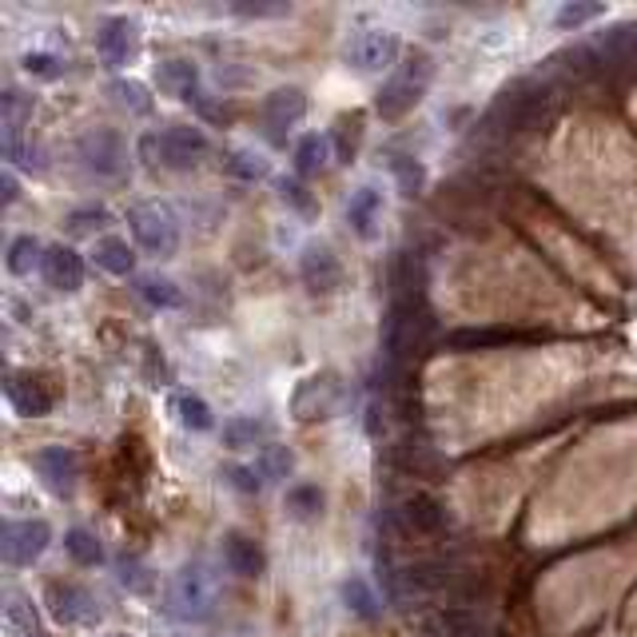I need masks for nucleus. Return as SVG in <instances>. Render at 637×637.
<instances>
[{"instance_id":"aec40b11","label":"nucleus","mask_w":637,"mask_h":637,"mask_svg":"<svg viewBox=\"0 0 637 637\" xmlns=\"http://www.w3.org/2000/svg\"><path fill=\"white\" fill-rule=\"evenodd\" d=\"M422 288H427V275L418 255L398 251L390 259V303H422Z\"/></svg>"},{"instance_id":"de8ad7c7","label":"nucleus","mask_w":637,"mask_h":637,"mask_svg":"<svg viewBox=\"0 0 637 637\" xmlns=\"http://www.w3.org/2000/svg\"><path fill=\"white\" fill-rule=\"evenodd\" d=\"M92 219H100V223H104V219H108V211H104V208L72 211V216H69V228H72V231H88V223H92Z\"/></svg>"},{"instance_id":"f8f14e48","label":"nucleus","mask_w":637,"mask_h":637,"mask_svg":"<svg viewBox=\"0 0 637 637\" xmlns=\"http://www.w3.org/2000/svg\"><path fill=\"white\" fill-rule=\"evenodd\" d=\"M307 116V96L303 88L288 84V88H275L268 100H263V128L275 144H283V132H291L299 119Z\"/></svg>"},{"instance_id":"20e7f679","label":"nucleus","mask_w":637,"mask_h":637,"mask_svg":"<svg viewBox=\"0 0 637 637\" xmlns=\"http://www.w3.org/2000/svg\"><path fill=\"white\" fill-rule=\"evenodd\" d=\"M430 80H435V60H430L427 52H410V56L398 64L395 76L378 88L375 112L383 119H403L407 112H415L422 92L430 88Z\"/></svg>"},{"instance_id":"f704fd0d","label":"nucleus","mask_w":637,"mask_h":637,"mask_svg":"<svg viewBox=\"0 0 637 637\" xmlns=\"http://www.w3.org/2000/svg\"><path fill=\"white\" fill-rule=\"evenodd\" d=\"M64 550L76 557L80 566H100V562H104V550H100L96 534H88L84 526H76L64 534Z\"/></svg>"},{"instance_id":"4468645a","label":"nucleus","mask_w":637,"mask_h":637,"mask_svg":"<svg viewBox=\"0 0 637 637\" xmlns=\"http://www.w3.org/2000/svg\"><path fill=\"white\" fill-rule=\"evenodd\" d=\"M395 56H398L395 32H383V29L358 32V36L347 44V60L355 64V69H363V72H383V69H390V64H395Z\"/></svg>"},{"instance_id":"c03bdc74","label":"nucleus","mask_w":637,"mask_h":637,"mask_svg":"<svg viewBox=\"0 0 637 637\" xmlns=\"http://www.w3.org/2000/svg\"><path fill=\"white\" fill-rule=\"evenodd\" d=\"M223 474H228L231 487L243 490V494H255L259 482H263V478L255 474V467H228V470H223Z\"/></svg>"},{"instance_id":"423d86ee","label":"nucleus","mask_w":637,"mask_h":637,"mask_svg":"<svg viewBox=\"0 0 637 637\" xmlns=\"http://www.w3.org/2000/svg\"><path fill=\"white\" fill-rule=\"evenodd\" d=\"M132 236L152 255H176L179 248V219L168 203H136L128 211Z\"/></svg>"},{"instance_id":"39448f33","label":"nucleus","mask_w":637,"mask_h":637,"mask_svg":"<svg viewBox=\"0 0 637 637\" xmlns=\"http://www.w3.org/2000/svg\"><path fill=\"white\" fill-rule=\"evenodd\" d=\"M208 136L203 128H191V124H176V128H164L156 136L139 139V152L152 159V164H164V168H196L199 159L208 156Z\"/></svg>"},{"instance_id":"393cba45","label":"nucleus","mask_w":637,"mask_h":637,"mask_svg":"<svg viewBox=\"0 0 637 637\" xmlns=\"http://www.w3.org/2000/svg\"><path fill=\"white\" fill-rule=\"evenodd\" d=\"M398 582H403L407 594H438V589H447L455 582V570L447 562H415V566L398 574Z\"/></svg>"},{"instance_id":"c9c22d12","label":"nucleus","mask_w":637,"mask_h":637,"mask_svg":"<svg viewBox=\"0 0 637 637\" xmlns=\"http://www.w3.org/2000/svg\"><path fill=\"white\" fill-rule=\"evenodd\" d=\"M176 410H179V422L188 430H211V422H216V418H211V407L199 395H179Z\"/></svg>"},{"instance_id":"6ab92c4d","label":"nucleus","mask_w":637,"mask_h":637,"mask_svg":"<svg viewBox=\"0 0 637 637\" xmlns=\"http://www.w3.org/2000/svg\"><path fill=\"white\" fill-rule=\"evenodd\" d=\"M390 462H395L403 474H415V478L442 474V458H438V450L430 447L427 438H403V442L390 450Z\"/></svg>"},{"instance_id":"37998d69","label":"nucleus","mask_w":637,"mask_h":637,"mask_svg":"<svg viewBox=\"0 0 637 637\" xmlns=\"http://www.w3.org/2000/svg\"><path fill=\"white\" fill-rule=\"evenodd\" d=\"M24 72H29V76H40V80H56L60 60L49 56V52H29V56H24Z\"/></svg>"},{"instance_id":"3c124183","label":"nucleus","mask_w":637,"mask_h":637,"mask_svg":"<svg viewBox=\"0 0 637 637\" xmlns=\"http://www.w3.org/2000/svg\"><path fill=\"white\" fill-rule=\"evenodd\" d=\"M108 637H128V634H108Z\"/></svg>"},{"instance_id":"f03ea898","label":"nucleus","mask_w":637,"mask_h":637,"mask_svg":"<svg viewBox=\"0 0 637 637\" xmlns=\"http://www.w3.org/2000/svg\"><path fill=\"white\" fill-rule=\"evenodd\" d=\"M430 335H435V318H430L427 303H390L387 318H383V363L390 375L407 367L430 343Z\"/></svg>"},{"instance_id":"5701e85b","label":"nucleus","mask_w":637,"mask_h":637,"mask_svg":"<svg viewBox=\"0 0 637 637\" xmlns=\"http://www.w3.org/2000/svg\"><path fill=\"white\" fill-rule=\"evenodd\" d=\"M597 60L609 69H637V20L614 24L606 36L597 40Z\"/></svg>"},{"instance_id":"e433bc0d","label":"nucleus","mask_w":637,"mask_h":637,"mask_svg":"<svg viewBox=\"0 0 637 637\" xmlns=\"http://www.w3.org/2000/svg\"><path fill=\"white\" fill-rule=\"evenodd\" d=\"M390 171H395L403 196H418V191H422V184H427V168H422L418 159H410V156H395V159H390Z\"/></svg>"},{"instance_id":"4c0bfd02","label":"nucleus","mask_w":637,"mask_h":637,"mask_svg":"<svg viewBox=\"0 0 637 637\" xmlns=\"http://www.w3.org/2000/svg\"><path fill=\"white\" fill-rule=\"evenodd\" d=\"M228 171L231 176H239V179H268V159L263 156H255V152H248V148H236V152H228Z\"/></svg>"},{"instance_id":"f3484780","label":"nucleus","mask_w":637,"mask_h":637,"mask_svg":"<svg viewBox=\"0 0 637 637\" xmlns=\"http://www.w3.org/2000/svg\"><path fill=\"white\" fill-rule=\"evenodd\" d=\"M526 335H518L510 327H458V331H447L442 335V347L447 351H494V347H510V343H522Z\"/></svg>"},{"instance_id":"9b49d317","label":"nucleus","mask_w":637,"mask_h":637,"mask_svg":"<svg viewBox=\"0 0 637 637\" xmlns=\"http://www.w3.org/2000/svg\"><path fill=\"white\" fill-rule=\"evenodd\" d=\"M299 279H303L315 295H331V291H338V283H343L338 255L327 248V243L311 239L307 248H303V255H299Z\"/></svg>"},{"instance_id":"a19ab883","label":"nucleus","mask_w":637,"mask_h":637,"mask_svg":"<svg viewBox=\"0 0 637 637\" xmlns=\"http://www.w3.org/2000/svg\"><path fill=\"white\" fill-rule=\"evenodd\" d=\"M602 4H577V0H570V4H562V9H557V17H554V24L562 32H570V29H582V24H589V20H597L602 17Z\"/></svg>"},{"instance_id":"a18cd8bd","label":"nucleus","mask_w":637,"mask_h":637,"mask_svg":"<svg viewBox=\"0 0 637 637\" xmlns=\"http://www.w3.org/2000/svg\"><path fill=\"white\" fill-rule=\"evenodd\" d=\"M119 582L128 589H136V594H144V589H152V577H148V570L144 566H136V562H124L119 566Z\"/></svg>"},{"instance_id":"09e8293b","label":"nucleus","mask_w":637,"mask_h":637,"mask_svg":"<svg viewBox=\"0 0 637 637\" xmlns=\"http://www.w3.org/2000/svg\"><path fill=\"white\" fill-rule=\"evenodd\" d=\"M239 17H283V12H291L288 4H236Z\"/></svg>"},{"instance_id":"cd10ccee","label":"nucleus","mask_w":637,"mask_h":637,"mask_svg":"<svg viewBox=\"0 0 637 637\" xmlns=\"http://www.w3.org/2000/svg\"><path fill=\"white\" fill-rule=\"evenodd\" d=\"M96 268H104L108 275H132V268H136V255H132L128 239L119 236H104L96 239Z\"/></svg>"},{"instance_id":"c85d7f7f","label":"nucleus","mask_w":637,"mask_h":637,"mask_svg":"<svg viewBox=\"0 0 637 637\" xmlns=\"http://www.w3.org/2000/svg\"><path fill=\"white\" fill-rule=\"evenodd\" d=\"M343 602H347L351 614L363 617V622H375V617L383 614V606H378V594L370 589L367 577H347V582H343Z\"/></svg>"},{"instance_id":"bb28decb","label":"nucleus","mask_w":637,"mask_h":637,"mask_svg":"<svg viewBox=\"0 0 637 637\" xmlns=\"http://www.w3.org/2000/svg\"><path fill=\"white\" fill-rule=\"evenodd\" d=\"M378 211H383V196L375 188H358L347 203V219L355 228L358 239H375V223H378Z\"/></svg>"},{"instance_id":"a878e982","label":"nucleus","mask_w":637,"mask_h":637,"mask_svg":"<svg viewBox=\"0 0 637 637\" xmlns=\"http://www.w3.org/2000/svg\"><path fill=\"white\" fill-rule=\"evenodd\" d=\"M159 88L176 100H199V69L191 60H164L156 72Z\"/></svg>"},{"instance_id":"dca6fc26","label":"nucleus","mask_w":637,"mask_h":637,"mask_svg":"<svg viewBox=\"0 0 637 637\" xmlns=\"http://www.w3.org/2000/svg\"><path fill=\"white\" fill-rule=\"evenodd\" d=\"M40 271H44V283L56 291H80V283H84V259L72 248H64V243L44 251Z\"/></svg>"},{"instance_id":"9d476101","label":"nucleus","mask_w":637,"mask_h":637,"mask_svg":"<svg viewBox=\"0 0 637 637\" xmlns=\"http://www.w3.org/2000/svg\"><path fill=\"white\" fill-rule=\"evenodd\" d=\"M44 602H49L52 617L64 622V626H92V622H100L96 597L84 586H76V582H49Z\"/></svg>"},{"instance_id":"49530a36","label":"nucleus","mask_w":637,"mask_h":637,"mask_svg":"<svg viewBox=\"0 0 637 637\" xmlns=\"http://www.w3.org/2000/svg\"><path fill=\"white\" fill-rule=\"evenodd\" d=\"M279 196L288 199V203H295L299 211H311V196L299 179H283V184H279Z\"/></svg>"},{"instance_id":"6e6552de","label":"nucleus","mask_w":637,"mask_h":637,"mask_svg":"<svg viewBox=\"0 0 637 637\" xmlns=\"http://www.w3.org/2000/svg\"><path fill=\"white\" fill-rule=\"evenodd\" d=\"M52 542V530L49 522H40V518H24V522H9L4 534H0V554L4 562L12 566H32Z\"/></svg>"},{"instance_id":"b1692460","label":"nucleus","mask_w":637,"mask_h":637,"mask_svg":"<svg viewBox=\"0 0 637 637\" xmlns=\"http://www.w3.org/2000/svg\"><path fill=\"white\" fill-rule=\"evenodd\" d=\"M4 390H9L12 410H17V415H24V418H40V415H49V410H52V390L32 375H12Z\"/></svg>"},{"instance_id":"ea45409f","label":"nucleus","mask_w":637,"mask_h":637,"mask_svg":"<svg viewBox=\"0 0 637 637\" xmlns=\"http://www.w3.org/2000/svg\"><path fill=\"white\" fill-rule=\"evenodd\" d=\"M36 259L40 255V243L32 236H17L12 239V248H9V271L12 275H29L32 268H36Z\"/></svg>"},{"instance_id":"a211bd4d","label":"nucleus","mask_w":637,"mask_h":637,"mask_svg":"<svg viewBox=\"0 0 637 637\" xmlns=\"http://www.w3.org/2000/svg\"><path fill=\"white\" fill-rule=\"evenodd\" d=\"M132 49H136V24H132L128 17H112L96 36L100 60H104L108 69H124L132 56Z\"/></svg>"},{"instance_id":"58836bf2","label":"nucleus","mask_w":637,"mask_h":637,"mask_svg":"<svg viewBox=\"0 0 637 637\" xmlns=\"http://www.w3.org/2000/svg\"><path fill=\"white\" fill-rule=\"evenodd\" d=\"M112 96H116L119 108L136 112V116H144V112H152V96L144 84H136V80H116L112 84Z\"/></svg>"},{"instance_id":"79ce46f5","label":"nucleus","mask_w":637,"mask_h":637,"mask_svg":"<svg viewBox=\"0 0 637 637\" xmlns=\"http://www.w3.org/2000/svg\"><path fill=\"white\" fill-rule=\"evenodd\" d=\"M4 617H9V626L20 629V634L36 637V614H32V606L24 602L20 594H9V606H4Z\"/></svg>"},{"instance_id":"2eb2a0df","label":"nucleus","mask_w":637,"mask_h":637,"mask_svg":"<svg viewBox=\"0 0 637 637\" xmlns=\"http://www.w3.org/2000/svg\"><path fill=\"white\" fill-rule=\"evenodd\" d=\"M32 467H36V474L44 478V487H49L52 494L69 498L72 490H76L80 462H76V455H72L69 447H44V450H36V455H32Z\"/></svg>"},{"instance_id":"4be33fe9","label":"nucleus","mask_w":637,"mask_h":637,"mask_svg":"<svg viewBox=\"0 0 637 637\" xmlns=\"http://www.w3.org/2000/svg\"><path fill=\"white\" fill-rule=\"evenodd\" d=\"M398 518H403V526H407L410 534H422V537L442 534V526H447V510L430 494H410L407 502H403V510H398Z\"/></svg>"},{"instance_id":"8fccbe9b","label":"nucleus","mask_w":637,"mask_h":637,"mask_svg":"<svg viewBox=\"0 0 637 637\" xmlns=\"http://www.w3.org/2000/svg\"><path fill=\"white\" fill-rule=\"evenodd\" d=\"M12 199H17V176L4 171V203H12Z\"/></svg>"},{"instance_id":"412c9836","label":"nucleus","mask_w":637,"mask_h":637,"mask_svg":"<svg viewBox=\"0 0 637 637\" xmlns=\"http://www.w3.org/2000/svg\"><path fill=\"white\" fill-rule=\"evenodd\" d=\"M223 562H228V570L239 577H263V570H268L263 546H259L255 537L239 534V530H231V534L223 537Z\"/></svg>"},{"instance_id":"1a4fd4ad","label":"nucleus","mask_w":637,"mask_h":637,"mask_svg":"<svg viewBox=\"0 0 637 637\" xmlns=\"http://www.w3.org/2000/svg\"><path fill=\"white\" fill-rule=\"evenodd\" d=\"M76 156L92 176L104 179H116L119 171L128 168V148H124V139L116 132H88V136L80 139Z\"/></svg>"},{"instance_id":"c756f323","label":"nucleus","mask_w":637,"mask_h":637,"mask_svg":"<svg viewBox=\"0 0 637 637\" xmlns=\"http://www.w3.org/2000/svg\"><path fill=\"white\" fill-rule=\"evenodd\" d=\"M136 291H139V299L144 303H152V307H159V311H176V307H184V291L171 283V279H164V275H144L136 283Z\"/></svg>"},{"instance_id":"f257e3e1","label":"nucleus","mask_w":637,"mask_h":637,"mask_svg":"<svg viewBox=\"0 0 637 637\" xmlns=\"http://www.w3.org/2000/svg\"><path fill=\"white\" fill-rule=\"evenodd\" d=\"M550 112H554V92L546 84H537V80H518V84H510L498 96V104L482 119L478 136L498 139V136H518V132H534L546 124Z\"/></svg>"},{"instance_id":"ddd939ff","label":"nucleus","mask_w":637,"mask_h":637,"mask_svg":"<svg viewBox=\"0 0 637 637\" xmlns=\"http://www.w3.org/2000/svg\"><path fill=\"white\" fill-rule=\"evenodd\" d=\"M418 634L422 637H490V629L474 609L442 606V609H430V614L418 622Z\"/></svg>"},{"instance_id":"0eeeda50","label":"nucleus","mask_w":637,"mask_h":637,"mask_svg":"<svg viewBox=\"0 0 637 637\" xmlns=\"http://www.w3.org/2000/svg\"><path fill=\"white\" fill-rule=\"evenodd\" d=\"M338 407H343V383H338V378L331 375V370L303 378V383L295 387V395H291V415H295L299 422L331 418Z\"/></svg>"},{"instance_id":"473e14b6","label":"nucleus","mask_w":637,"mask_h":637,"mask_svg":"<svg viewBox=\"0 0 637 637\" xmlns=\"http://www.w3.org/2000/svg\"><path fill=\"white\" fill-rule=\"evenodd\" d=\"M288 514L295 518V522H311V518L323 514V490L318 487H291L288 490Z\"/></svg>"},{"instance_id":"72a5a7b5","label":"nucleus","mask_w":637,"mask_h":637,"mask_svg":"<svg viewBox=\"0 0 637 637\" xmlns=\"http://www.w3.org/2000/svg\"><path fill=\"white\" fill-rule=\"evenodd\" d=\"M263 422H259L255 415H236L223 422V442H228L231 450H243V447H255V438L263 435Z\"/></svg>"},{"instance_id":"7c9ffc66","label":"nucleus","mask_w":637,"mask_h":637,"mask_svg":"<svg viewBox=\"0 0 637 637\" xmlns=\"http://www.w3.org/2000/svg\"><path fill=\"white\" fill-rule=\"evenodd\" d=\"M331 156V139L318 136V132H307V136L295 144V171L299 176H315Z\"/></svg>"},{"instance_id":"7ed1b4c3","label":"nucleus","mask_w":637,"mask_h":637,"mask_svg":"<svg viewBox=\"0 0 637 637\" xmlns=\"http://www.w3.org/2000/svg\"><path fill=\"white\" fill-rule=\"evenodd\" d=\"M219 574L208 562H188L184 570H176L168 582V614L179 622H208L219 606Z\"/></svg>"},{"instance_id":"2f4dec72","label":"nucleus","mask_w":637,"mask_h":637,"mask_svg":"<svg viewBox=\"0 0 637 637\" xmlns=\"http://www.w3.org/2000/svg\"><path fill=\"white\" fill-rule=\"evenodd\" d=\"M291 467H295V458H291L288 447H263L255 455V474L263 482H283L291 474Z\"/></svg>"}]
</instances>
